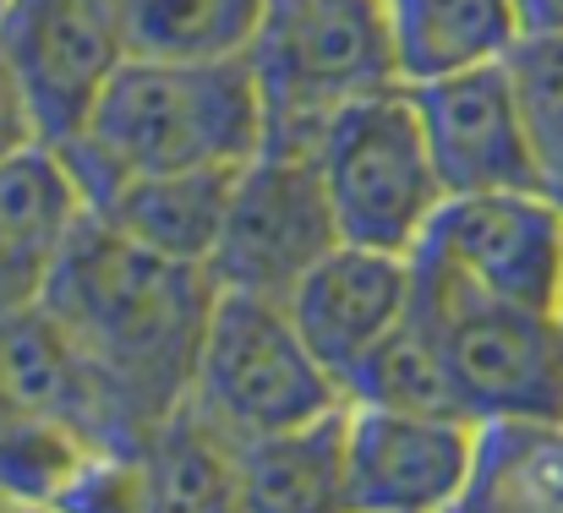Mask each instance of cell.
Instances as JSON below:
<instances>
[{"mask_svg": "<svg viewBox=\"0 0 563 513\" xmlns=\"http://www.w3.org/2000/svg\"><path fill=\"white\" fill-rule=\"evenodd\" d=\"M285 306H290L301 339L318 349V360L345 388L356 377V366L410 317L416 252H383V246L340 241L296 279Z\"/></svg>", "mask_w": 563, "mask_h": 513, "instance_id": "obj_12", "label": "cell"}, {"mask_svg": "<svg viewBox=\"0 0 563 513\" xmlns=\"http://www.w3.org/2000/svg\"><path fill=\"white\" fill-rule=\"evenodd\" d=\"M268 132V99L246 55L176 60L126 55L77 137L55 143L82 175L88 202L148 170H241Z\"/></svg>", "mask_w": 563, "mask_h": 513, "instance_id": "obj_2", "label": "cell"}, {"mask_svg": "<svg viewBox=\"0 0 563 513\" xmlns=\"http://www.w3.org/2000/svg\"><path fill=\"white\" fill-rule=\"evenodd\" d=\"M416 257L476 295L563 312V197L553 186L449 191Z\"/></svg>", "mask_w": 563, "mask_h": 513, "instance_id": "obj_7", "label": "cell"}, {"mask_svg": "<svg viewBox=\"0 0 563 513\" xmlns=\"http://www.w3.org/2000/svg\"><path fill=\"white\" fill-rule=\"evenodd\" d=\"M187 404L230 443H252L340 410L345 388L301 339L279 295L219 290L197 344Z\"/></svg>", "mask_w": 563, "mask_h": 513, "instance_id": "obj_3", "label": "cell"}, {"mask_svg": "<svg viewBox=\"0 0 563 513\" xmlns=\"http://www.w3.org/2000/svg\"><path fill=\"white\" fill-rule=\"evenodd\" d=\"M460 509L563 513V415H482Z\"/></svg>", "mask_w": 563, "mask_h": 513, "instance_id": "obj_15", "label": "cell"}, {"mask_svg": "<svg viewBox=\"0 0 563 513\" xmlns=\"http://www.w3.org/2000/svg\"><path fill=\"white\" fill-rule=\"evenodd\" d=\"M246 60L268 121H329L340 104L405 82L388 0H268Z\"/></svg>", "mask_w": 563, "mask_h": 513, "instance_id": "obj_6", "label": "cell"}, {"mask_svg": "<svg viewBox=\"0 0 563 513\" xmlns=\"http://www.w3.org/2000/svg\"><path fill=\"white\" fill-rule=\"evenodd\" d=\"M0 44L33 99L44 143L77 137V126L132 55L115 0H5Z\"/></svg>", "mask_w": 563, "mask_h": 513, "instance_id": "obj_9", "label": "cell"}, {"mask_svg": "<svg viewBox=\"0 0 563 513\" xmlns=\"http://www.w3.org/2000/svg\"><path fill=\"white\" fill-rule=\"evenodd\" d=\"M312 159L323 175L340 241L356 246L416 252L438 202L449 197L405 82L340 104L323 121Z\"/></svg>", "mask_w": 563, "mask_h": 513, "instance_id": "obj_4", "label": "cell"}, {"mask_svg": "<svg viewBox=\"0 0 563 513\" xmlns=\"http://www.w3.org/2000/svg\"><path fill=\"white\" fill-rule=\"evenodd\" d=\"M443 175V191H498V186H548L520 88L509 60L443 71L405 82Z\"/></svg>", "mask_w": 563, "mask_h": 513, "instance_id": "obj_10", "label": "cell"}, {"mask_svg": "<svg viewBox=\"0 0 563 513\" xmlns=\"http://www.w3.org/2000/svg\"><path fill=\"white\" fill-rule=\"evenodd\" d=\"M351 404H388V410H443V415H465L443 366V344L432 334L427 312L410 306V317L377 344L373 355L356 366V377L345 382Z\"/></svg>", "mask_w": 563, "mask_h": 513, "instance_id": "obj_19", "label": "cell"}, {"mask_svg": "<svg viewBox=\"0 0 563 513\" xmlns=\"http://www.w3.org/2000/svg\"><path fill=\"white\" fill-rule=\"evenodd\" d=\"M388 16L405 82L504 60L520 38V0H388Z\"/></svg>", "mask_w": 563, "mask_h": 513, "instance_id": "obj_17", "label": "cell"}, {"mask_svg": "<svg viewBox=\"0 0 563 513\" xmlns=\"http://www.w3.org/2000/svg\"><path fill=\"white\" fill-rule=\"evenodd\" d=\"M471 415L345 404V509H460L471 476Z\"/></svg>", "mask_w": 563, "mask_h": 513, "instance_id": "obj_11", "label": "cell"}, {"mask_svg": "<svg viewBox=\"0 0 563 513\" xmlns=\"http://www.w3.org/2000/svg\"><path fill=\"white\" fill-rule=\"evenodd\" d=\"M132 55H246L268 0H115Z\"/></svg>", "mask_w": 563, "mask_h": 513, "instance_id": "obj_18", "label": "cell"}, {"mask_svg": "<svg viewBox=\"0 0 563 513\" xmlns=\"http://www.w3.org/2000/svg\"><path fill=\"white\" fill-rule=\"evenodd\" d=\"M213 295L219 285L202 263L159 257L88 213L38 306L88 355L143 448L187 404Z\"/></svg>", "mask_w": 563, "mask_h": 513, "instance_id": "obj_1", "label": "cell"}, {"mask_svg": "<svg viewBox=\"0 0 563 513\" xmlns=\"http://www.w3.org/2000/svg\"><path fill=\"white\" fill-rule=\"evenodd\" d=\"M88 213V186L55 143L0 159V317L44 301Z\"/></svg>", "mask_w": 563, "mask_h": 513, "instance_id": "obj_13", "label": "cell"}, {"mask_svg": "<svg viewBox=\"0 0 563 513\" xmlns=\"http://www.w3.org/2000/svg\"><path fill=\"white\" fill-rule=\"evenodd\" d=\"M230 186L235 170H148V175H121L93 197V213L176 263H202L219 246L224 230V208H230Z\"/></svg>", "mask_w": 563, "mask_h": 513, "instance_id": "obj_14", "label": "cell"}, {"mask_svg": "<svg viewBox=\"0 0 563 513\" xmlns=\"http://www.w3.org/2000/svg\"><path fill=\"white\" fill-rule=\"evenodd\" d=\"M334 246H340V224L318 159L296 148H257L235 170L208 274L219 290H257L285 301L296 279Z\"/></svg>", "mask_w": 563, "mask_h": 513, "instance_id": "obj_8", "label": "cell"}, {"mask_svg": "<svg viewBox=\"0 0 563 513\" xmlns=\"http://www.w3.org/2000/svg\"><path fill=\"white\" fill-rule=\"evenodd\" d=\"M416 306L443 344L454 399L482 415H563V312L476 295L416 257Z\"/></svg>", "mask_w": 563, "mask_h": 513, "instance_id": "obj_5", "label": "cell"}, {"mask_svg": "<svg viewBox=\"0 0 563 513\" xmlns=\"http://www.w3.org/2000/svg\"><path fill=\"white\" fill-rule=\"evenodd\" d=\"M0 11H5V0H0Z\"/></svg>", "mask_w": 563, "mask_h": 513, "instance_id": "obj_23", "label": "cell"}, {"mask_svg": "<svg viewBox=\"0 0 563 513\" xmlns=\"http://www.w3.org/2000/svg\"><path fill=\"white\" fill-rule=\"evenodd\" d=\"M520 33H563V0H520Z\"/></svg>", "mask_w": 563, "mask_h": 513, "instance_id": "obj_22", "label": "cell"}, {"mask_svg": "<svg viewBox=\"0 0 563 513\" xmlns=\"http://www.w3.org/2000/svg\"><path fill=\"white\" fill-rule=\"evenodd\" d=\"M504 60L515 71L548 186L563 197V33H520Z\"/></svg>", "mask_w": 563, "mask_h": 513, "instance_id": "obj_20", "label": "cell"}, {"mask_svg": "<svg viewBox=\"0 0 563 513\" xmlns=\"http://www.w3.org/2000/svg\"><path fill=\"white\" fill-rule=\"evenodd\" d=\"M33 143H44V132H38L33 99H27V88H22L5 44H0V159H11V154H22Z\"/></svg>", "mask_w": 563, "mask_h": 513, "instance_id": "obj_21", "label": "cell"}, {"mask_svg": "<svg viewBox=\"0 0 563 513\" xmlns=\"http://www.w3.org/2000/svg\"><path fill=\"white\" fill-rule=\"evenodd\" d=\"M345 404L307 426L235 443V503L241 509H345Z\"/></svg>", "mask_w": 563, "mask_h": 513, "instance_id": "obj_16", "label": "cell"}]
</instances>
